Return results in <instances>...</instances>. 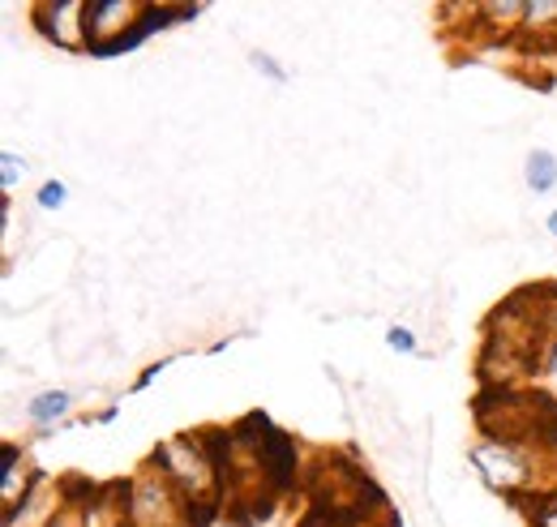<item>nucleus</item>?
I'll use <instances>...</instances> for the list:
<instances>
[{
	"mask_svg": "<svg viewBox=\"0 0 557 527\" xmlns=\"http://www.w3.org/2000/svg\"><path fill=\"white\" fill-rule=\"evenodd\" d=\"M549 373H554V382H557V343H554V352H549Z\"/></svg>",
	"mask_w": 557,
	"mask_h": 527,
	"instance_id": "obj_17",
	"label": "nucleus"
},
{
	"mask_svg": "<svg viewBox=\"0 0 557 527\" xmlns=\"http://www.w3.org/2000/svg\"><path fill=\"white\" fill-rule=\"evenodd\" d=\"M22 176H26V159H22L17 150H4V155H0V189L13 194V189L22 185Z\"/></svg>",
	"mask_w": 557,
	"mask_h": 527,
	"instance_id": "obj_10",
	"label": "nucleus"
},
{
	"mask_svg": "<svg viewBox=\"0 0 557 527\" xmlns=\"http://www.w3.org/2000/svg\"><path fill=\"white\" fill-rule=\"evenodd\" d=\"M386 347L399 352V356H412V352H417V334L408 327H391L386 330Z\"/></svg>",
	"mask_w": 557,
	"mask_h": 527,
	"instance_id": "obj_13",
	"label": "nucleus"
},
{
	"mask_svg": "<svg viewBox=\"0 0 557 527\" xmlns=\"http://www.w3.org/2000/svg\"><path fill=\"white\" fill-rule=\"evenodd\" d=\"M65 201H70V185H65V181H44L39 194H35V206H39V210H61Z\"/></svg>",
	"mask_w": 557,
	"mask_h": 527,
	"instance_id": "obj_11",
	"label": "nucleus"
},
{
	"mask_svg": "<svg viewBox=\"0 0 557 527\" xmlns=\"http://www.w3.org/2000/svg\"><path fill=\"white\" fill-rule=\"evenodd\" d=\"M468 459L476 463L481 480H485L488 489H497V493H519V489H532V480H536V467H532V459L515 442H497V438L476 442L468 451Z\"/></svg>",
	"mask_w": 557,
	"mask_h": 527,
	"instance_id": "obj_3",
	"label": "nucleus"
},
{
	"mask_svg": "<svg viewBox=\"0 0 557 527\" xmlns=\"http://www.w3.org/2000/svg\"><path fill=\"white\" fill-rule=\"evenodd\" d=\"M44 527H82V519H77L73 511H61L57 519H48V524H44Z\"/></svg>",
	"mask_w": 557,
	"mask_h": 527,
	"instance_id": "obj_16",
	"label": "nucleus"
},
{
	"mask_svg": "<svg viewBox=\"0 0 557 527\" xmlns=\"http://www.w3.org/2000/svg\"><path fill=\"white\" fill-rule=\"evenodd\" d=\"M70 407H73L70 391H44V395H35L26 403V420H30L35 429H57V425L70 416Z\"/></svg>",
	"mask_w": 557,
	"mask_h": 527,
	"instance_id": "obj_8",
	"label": "nucleus"
},
{
	"mask_svg": "<svg viewBox=\"0 0 557 527\" xmlns=\"http://www.w3.org/2000/svg\"><path fill=\"white\" fill-rule=\"evenodd\" d=\"M129 524H138V527L194 524L189 502L181 498V489H176L154 463H146L138 476L129 480Z\"/></svg>",
	"mask_w": 557,
	"mask_h": 527,
	"instance_id": "obj_2",
	"label": "nucleus"
},
{
	"mask_svg": "<svg viewBox=\"0 0 557 527\" xmlns=\"http://www.w3.org/2000/svg\"><path fill=\"white\" fill-rule=\"evenodd\" d=\"M168 365H172V356H168V360H159V365H150V369H146V373H141L138 382H134V391H146V387H150V382H154V378H159V373H163V369H168Z\"/></svg>",
	"mask_w": 557,
	"mask_h": 527,
	"instance_id": "obj_15",
	"label": "nucleus"
},
{
	"mask_svg": "<svg viewBox=\"0 0 557 527\" xmlns=\"http://www.w3.org/2000/svg\"><path fill=\"white\" fill-rule=\"evenodd\" d=\"M523 181H528L532 194H554L557 189V155L554 150L536 146V150L523 159Z\"/></svg>",
	"mask_w": 557,
	"mask_h": 527,
	"instance_id": "obj_9",
	"label": "nucleus"
},
{
	"mask_svg": "<svg viewBox=\"0 0 557 527\" xmlns=\"http://www.w3.org/2000/svg\"><path fill=\"white\" fill-rule=\"evenodd\" d=\"M545 228H549V232H554V236H557V206H554V210H549V223H545Z\"/></svg>",
	"mask_w": 557,
	"mask_h": 527,
	"instance_id": "obj_18",
	"label": "nucleus"
},
{
	"mask_svg": "<svg viewBox=\"0 0 557 527\" xmlns=\"http://www.w3.org/2000/svg\"><path fill=\"white\" fill-rule=\"evenodd\" d=\"M476 13V26L493 35V39H510V35H519L523 30V13H528V4L523 0H506V4H476L472 9Z\"/></svg>",
	"mask_w": 557,
	"mask_h": 527,
	"instance_id": "obj_6",
	"label": "nucleus"
},
{
	"mask_svg": "<svg viewBox=\"0 0 557 527\" xmlns=\"http://www.w3.org/2000/svg\"><path fill=\"white\" fill-rule=\"evenodd\" d=\"M30 485H35V476H30L26 455L17 446H4L0 451V506H4V527L17 524V506L30 502Z\"/></svg>",
	"mask_w": 557,
	"mask_h": 527,
	"instance_id": "obj_5",
	"label": "nucleus"
},
{
	"mask_svg": "<svg viewBox=\"0 0 557 527\" xmlns=\"http://www.w3.org/2000/svg\"><path fill=\"white\" fill-rule=\"evenodd\" d=\"M86 4L90 0H44L35 9V26L48 44L65 48V52H90V35H86Z\"/></svg>",
	"mask_w": 557,
	"mask_h": 527,
	"instance_id": "obj_4",
	"label": "nucleus"
},
{
	"mask_svg": "<svg viewBox=\"0 0 557 527\" xmlns=\"http://www.w3.org/2000/svg\"><path fill=\"white\" fill-rule=\"evenodd\" d=\"M532 527H557V489L532 502Z\"/></svg>",
	"mask_w": 557,
	"mask_h": 527,
	"instance_id": "obj_12",
	"label": "nucleus"
},
{
	"mask_svg": "<svg viewBox=\"0 0 557 527\" xmlns=\"http://www.w3.org/2000/svg\"><path fill=\"white\" fill-rule=\"evenodd\" d=\"M150 463L181 489V498L189 502V515H194V506H198L202 519L210 524V515H214V506H219L223 467L214 459L207 438H198V433H176V438H168V442L154 446Z\"/></svg>",
	"mask_w": 557,
	"mask_h": 527,
	"instance_id": "obj_1",
	"label": "nucleus"
},
{
	"mask_svg": "<svg viewBox=\"0 0 557 527\" xmlns=\"http://www.w3.org/2000/svg\"><path fill=\"white\" fill-rule=\"evenodd\" d=\"M528 44L545 48L557 44V0H528V13H523V30H519Z\"/></svg>",
	"mask_w": 557,
	"mask_h": 527,
	"instance_id": "obj_7",
	"label": "nucleus"
},
{
	"mask_svg": "<svg viewBox=\"0 0 557 527\" xmlns=\"http://www.w3.org/2000/svg\"><path fill=\"white\" fill-rule=\"evenodd\" d=\"M249 61H253V69H258V73H267V77H271V82H278V86L287 82V69H278L275 57H267V52H253Z\"/></svg>",
	"mask_w": 557,
	"mask_h": 527,
	"instance_id": "obj_14",
	"label": "nucleus"
}]
</instances>
